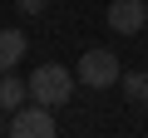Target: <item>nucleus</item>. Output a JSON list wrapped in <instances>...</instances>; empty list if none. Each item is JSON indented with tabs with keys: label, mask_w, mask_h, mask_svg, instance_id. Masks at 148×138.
Instances as JSON below:
<instances>
[{
	"label": "nucleus",
	"mask_w": 148,
	"mask_h": 138,
	"mask_svg": "<svg viewBox=\"0 0 148 138\" xmlns=\"http://www.w3.org/2000/svg\"><path fill=\"white\" fill-rule=\"evenodd\" d=\"M69 94H74V74L64 64H35L30 69V99L35 104L59 109V104H69Z\"/></svg>",
	"instance_id": "f257e3e1"
},
{
	"label": "nucleus",
	"mask_w": 148,
	"mask_h": 138,
	"mask_svg": "<svg viewBox=\"0 0 148 138\" xmlns=\"http://www.w3.org/2000/svg\"><path fill=\"white\" fill-rule=\"evenodd\" d=\"M119 74H123V59L114 49H84L74 64V84H84V89H109L119 84Z\"/></svg>",
	"instance_id": "f03ea898"
},
{
	"label": "nucleus",
	"mask_w": 148,
	"mask_h": 138,
	"mask_svg": "<svg viewBox=\"0 0 148 138\" xmlns=\"http://www.w3.org/2000/svg\"><path fill=\"white\" fill-rule=\"evenodd\" d=\"M10 133L15 138H54L59 133V123H54V109H45V104H20L15 113H10Z\"/></svg>",
	"instance_id": "7ed1b4c3"
},
{
	"label": "nucleus",
	"mask_w": 148,
	"mask_h": 138,
	"mask_svg": "<svg viewBox=\"0 0 148 138\" xmlns=\"http://www.w3.org/2000/svg\"><path fill=\"white\" fill-rule=\"evenodd\" d=\"M148 25V5L143 0H109V30L114 35H138Z\"/></svg>",
	"instance_id": "20e7f679"
},
{
	"label": "nucleus",
	"mask_w": 148,
	"mask_h": 138,
	"mask_svg": "<svg viewBox=\"0 0 148 138\" xmlns=\"http://www.w3.org/2000/svg\"><path fill=\"white\" fill-rule=\"evenodd\" d=\"M25 99H30V79H20L15 69H10V74H0V109H5V113H15Z\"/></svg>",
	"instance_id": "39448f33"
},
{
	"label": "nucleus",
	"mask_w": 148,
	"mask_h": 138,
	"mask_svg": "<svg viewBox=\"0 0 148 138\" xmlns=\"http://www.w3.org/2000/svg\"><path fill=\"white\" fill-rule=\"evenodd\" d=\"M20 59H25V35L20 30H0V74H10Z\"/></svg>",
	"instance_id": "423d86ee"
},
{
	"label": "nucleus",
	"mask_w": 148,
	"mask_h": 138,
	"mask_svg": "<svg viewBox=\"0 0 148 138\" xmlns=\"http://www.w3.org/2000/svg\"><path fill=\"white\" fill-rule=\"evenodd\" d=\"M119 89L133 109H148V74L143 69H128V74H119Z\"/></svg>",
	"instance_id": "0eeeda50"
},
{
	"label": "nucleus",
	"mask_w": 148,
	"mask_h": 138,
	"mask_svg": "<svg viewBox=\"0 0 148 138\" xmlns=\"http://www.w3.org/2000/svg\"><path fill=\"white\" fill-rule=\"evenodd\" d=\"M15 5H20V15H40V10L49 5V0H15Z\"/></svg>",
	"instance_id": "6e6552de"
},
{
	"label": "nucleus",
	"mask_w": 148,
	"mask_h": 138,
	"mask_svg": "<svg viewBox=\"0 0 148 138\" xmlns=\"http://www.w3.org/2000/svg\"><path fill=\"white\" fill-rule=\"evenodd\" d=\"M0 133H10V118H5V109H0Z\"/></svg>",
	"instance_id": "1a4fd4ad"
}]
</instances>
